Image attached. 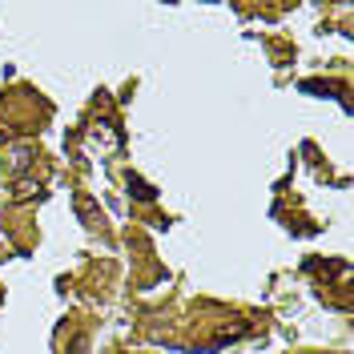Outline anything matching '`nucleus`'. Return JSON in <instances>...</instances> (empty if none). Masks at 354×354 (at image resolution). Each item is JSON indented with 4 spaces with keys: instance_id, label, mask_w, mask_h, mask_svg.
<instances>
[{
    "instance_id": "f03ea898",
    "label": "nucleus",
    "mask_w": 354,
    "mask_h": 354,
    "mask_svg": "<svg viewBox=\"0 0 354 354\" xmlns=\"http://www.w3.org/2000/svg\"><path fill=\"white\" fill-rule=\"evenodd\" d=\"M302 88H306V93H314V97H338V93H334V85H318V81H302Z\"/></svg>"
},
{
    "instance_id": "f257e3e1",
    "label": "nucleus",
    "mask_w": 354,
    "mask_h": 354,
    "mask_svg": "<svg viewBox=\"0 0 354 354\" xmlns=\"http://www.w3.org/2000/svg\"><path fill=\"white\" fill-rule=\"evenodd\" d=\"M125 189H129V198H137V201H157V189L141 174H125Z\"/></svg>"
}]
</instances>
